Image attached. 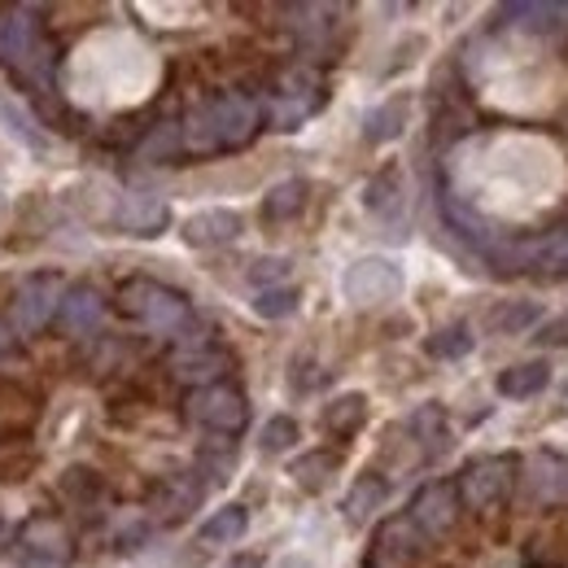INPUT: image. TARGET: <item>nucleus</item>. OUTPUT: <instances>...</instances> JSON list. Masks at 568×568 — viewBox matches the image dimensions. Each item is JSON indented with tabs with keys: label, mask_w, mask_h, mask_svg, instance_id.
Instances as JSON below:
<instances>
[{
	"label": "nucleus",
	"mask_w": 568,
	"mask_h": 568,
	"mask_svg": "<svg viewBox=\"0 0 568 568\" xmlns=\"http://www.w3.org/2000/svg\"><path fill=\"white\" fill-rule=\"evenodd\" d=\"M119 306L128 311V315H136L149 333H158V337H180V333H189L197 320H193V302L184 297V293H175V288H166V284L158 281H128L119 288Z\"/></svg>",
	"instance_id": "f257e3e1"
},
{
	"label": "nucleus",
	"mask_w": 568,
	"mask_h": 568,
	"mask_svg": "<svg viewBox=\"0 0 568 568\" xmlns=\"http://www.w3.org/2000/svg\"><path fill=\"white\" fill-rule=\"evenodd\" d=\"M516 477H520V464L511 455H486L477 464H468L455 481L464 511H490L503 498L516 490Z\"/></svg>",
	"instance_id": "f03ea898"
},
{
	"label": "nucleus",
	"mask_w": 568,
	"mask_h": 568,
	"mask_svg": "<svg viewBox=\"0 0 568 568\" xmlns=\"http://www.w3.org/2000/svg\"><path fill=\"white\" fill-rule=\"evenodd\" d=\"M184 416L193 425L211 428V433H223V437H236L241 428L250 425V403L236 385H206V389H189L184 398Z\"/></svg>",
	"instance_id": "7ed1b4c3"
},
{
	"label": "nucleus",
	"mask_w": 568,
	"mask_h": 568,
	"mask_svg": "<svg viewBox=\"0 0 568 568\" xmlns=\"http://www.w3.org/2000/svg\"><path fill=\"white\" fill-rule=\"evenodd\" d=\"M206 119H211V132L223 149H241V144L254 141L258 123H263V105L250 97V92H219L211 101H202Z\"/></svg>",
	"instance_id": "20e7f679"
},
{
	"label": "nucleus",
	"mask_w": 568,
	"mask_h": 568,
	"mask_svg": "<svg viewBox=\"0 0 568 568\" xmlns=\"http://www.w3.org/2000/svg\"><path fill=\"white\" fill-rule=\"evenodd\" d=\"M62 293H67L62 276H49V272H40V276H27V281L18 284V293H13L9 328H13V333H40L49 320H58Z\"/></svg>",
	"instance_id": "39448f33"
},
{
	"label": "nucleus",
	"mask_w": 568,
	"mask_h": 568,
	"mask_svg": "<svg viewBox=\"0 0 568 568\" xmlns=\"http://www.w3.org/2000/svg\"><path fill=\"white\" fill-rule=\"evenodd\" d=\"M428 547H433V542L412 525L407 511H403V516H389V520L376 529V542H372V560H367V568H412Z\"/></svg>",
	"instance_id": "423d86ee"
},
{
	"label": "nucleus",
	"mask_w": 568,
	"mask_h": 568,
	"mask_svg": "<svg viewBox=\"0 0 568 568\" xmlns=\"http://www.w3.org/2000/svg\"><path fill=\"white\" fill-rule=\"evenodd\" d=\"M407 516H412V525L425 534L428 542L446 538V534L459 525V516H464V503H459L455 481H428L425 490L412 498Z\"/></svg>",
	"instance_id": "0eeeda50"
},
{
	"label": "nucleus",
	"mask_w": 568,
	"mask_h": 568,
	"mask_svg": "<svg viewBox=\"0 0 568 568\" xmlns=\"http://www.w3.org/2000/svg\"><path fill=\"white\" fill-rule=\"evenodd\" d=\"M398 288H403V272L389 258H358L355 267H346V276H342V293L355 306L389 302V297H398Z\"/></svg>",
	"instance_id": "6e6552de"
},
{
	"label": "nucleus",
	"mask_w": 568,
	"mask_h": 568,
	"mask_svg": "<svg viewBox=\"0 0 568 568\" xmlns=\"http://www.w3.org/2000/svg\"><path fill=\"white\" fill-rule=\"evenodd\" d=\"M44 9L40 4H4L0 9V67H18V62H27V53L44 40V31H40V18Z\"/></svg>",
	"instance_id": "1a4fd4ad"
},
{
	"label": "nucleus",
	"mask_w": 568,
	"mask_h": 568,
	"mask_svg": "<svg viewBox=\"0 0 568 568\" xmlns=\"http://www.w3.org/2000/svg\"><path fill=\"white\" fill-rule=\"evenodd\" d=\"M516 481H520V490L534 498L538 507H560V503H568V459L538 450V455H529L520 464Z\"/></svg>",
	"instance_id": "9d476101"
},
{
	"label": "nucleus",
	"mask_w": 568,
	"mask_h": 568,
	"mask_svg": "<svg viewBox=\"0 0 568 568\" xmlns=\"http://www.w3.org/2000/svg\"><path fill=\"white\" fill-rule=\"evenodd\" d=\"M202 498H206V477L193 468V473L166 477V481L149 495V511H153V520H162V525H180L189 511L202 507Z\"/></svg>",
	"instance_id": "9b49d317"
},
{
	"label": "nucleus",
	"mask_w": 568,
	"mask_h": 568,
	"mask_svg": "<svg viewBox=\"0 0 568 568\" xmlns=\"http://www.w3.org/2000/svg\"><path fill=\"white\" fill-rule=\"evenodd\" d=\"M105 320V297L92 288V284H71L62 293V306H58V328L71 333V337H88L97 333Z\"/></svg>",
	"instance_id": "f8f14e48"
},
{
	"label": "nucleus",
	"mask_w": 568,
	"mask_h": 568,
	"mask_svg": "<svg viewBox=\"0 0 568 568\" xmlns=\"http://www.w3.org/2000/svg\"><path fill=\"white\" fill-rule=\"evenodd\" d=\"M166 223H171L166 202H162V197H144V193L123 197L119 211H114V227L128 232V236H158Z\"/></svg>",
	"instance_id": "ddd939ff"
},
{
	"label": "nucleus",
	"mask_w": 568,
	"mask_h": 568,
	"mask_svg": "<svg viewBox=\"0 0 568 568\" xmlns=\"http://www.w3.org/2000/svg\"><path fill=\"white\" fill-rule=\"evenodd\" d=\"M236 236H241V214L236 211L214 206V211H202V214H193V219H184V241H189L193 250H214V245H227V241H236Z\"/></svg>",
	"instance_id": "4468645a"
},
{
	"label": "nucleus",
	"mask_w": 568,
	"mask_h": 568,
	"mask_svg": "<svg viewBox=\"0 0 568 568\" xmlns=\"http://www.w3.org/2000/svg\"><path fill=\"white\" fill-rule=\"evenodd\" d=\"M263 123L272 132H293L297 123H306L320 110V97H293V92H267L263 101Z\"/></svg>",
	"instance_id": "2eb2a0df"
},
{
	"label": "nucleus",
	"mask_w": 568,
	"mask_h": 568,
	"mask_svg": "<svg viewBox=\"0 0 568 568\" xmlns=\"http://www.w3.org/2000/svg\"><path fill=\"white\" fill-rule=\"evenodd\" d=\"M385 498H389V481H385L381 473H363L355 486H351V495H346V503H342V511H346L351 525H363V520H372V516L385 507Z\"/></svg>",
	"instance_id": "dca6fc26"
},
{
	"label": "nucleus",
	"mask_w": 568,
	"mask_h": 568,
	"mask_svg": "<svg viewBox=\"0 0 568 568\" xmlns=\"http://www.w3.org/2000/svg\"><path fill=\"white\" fill-rule=\"evenodd\" d=\"M547 381H551V367H547L542 358H534V363H516V367L498 372V394L525 403V398H538V394L547 389Z\"/></svg>",
	"instance_id": "f3484780"
},
{
	"label": "nucleus",
	"mask_w": 568,
	"mask_h": 568,
	"mask_svg": "<svg viewBox=\"0 0 568 568\" xmlns=\"http://www.w3.org/2000/svg\"><path fill=\"white\" fill-rule=\"evenodd\" d=\"M407 119H412V101H407V97H389L385 105H376V110L363 119V141L367 144L394 141V136H403Z\"/></svg>",
	"instance_id": "a211bd4d"
},
{
	"label": "nucleus",
	"mask_w": 568,
	"mask_h": 568,
	"mask_svg": "<svg viewBox=\"0 0 568 568\" xmlns=\"http://www.w3.org/2000/svg\"><path fill=\"white\" fill-rule=\"evenodd\" d=\"M407 433H412V442H420L425 459L442 455V450L450 446V425H446V412H442L437 403H425L420 412H412V420H407Z\"/></svg>",
	"instance_id": "6ab92c4d"
},
{
	"label": "nucleus",
	"mask_w": 568,
	"mask_h": 568,
	"mask_svg": "<svg viewBox=\"0 0 568 568\" xmlns=\"http://www.w3.org/2000/svg\"><path fill=\"white\" fill-rule=\"evenodd\" d=\"M363 206L372 214H381V219H394V214L403 211V171L385 166L381 175H372L367 189H363Z\"/></svg>",
	"instance_id": "aec40b11"
},
{
	"label": "nucleus",
	"mask_w": 568,
	"mask_h": 568,
	"mask_svg": "<svg viewBox=\"0 0 568 568\" xmlns=\"http://www.w3.org/2000/svg\"><path fill=\"white\" fill-rule=\"evenodd\" d=\"M141 346H132L128 337H119V333H101V337H88V346H83V363L92 367V372H119L128 358H136Z\"/></svg>",
	"instance_id": "412c9836"
},
{
	"label": "nucleus",
	"mask_w": 568,
	"mask_h": 568,
	"mask_svg": "<svg viewBox=\"0 0 568 568\" xmlns=\"http://www.w3.org/2000/svg\"><path fill=\"white\" fill-rule=\"evenodd\" d=\"M367 420V398L363 394H342V398H333L328 407H324V416H320V425L324 433H333V437H355L358 428Z\"/></svg>",
	"instance_id": "4be33fe9"
},
{
	"label": "nucleus",
	"mask_w": 568,
	"mask_h": 568,
	"mask_svg": "<svg viewBox=\"0 0 568 568\" xmlns=\"http://www.w3.org/2000/svg\"><path fill=\"white\" fill-rule=\"evenodd\" d=\"M342 468V455H333V450H311V455H302V459H293V468H288V477L306 490V495H320L324 486H328V477Z\"/></svg>",
	"instance_id": "5701e85b"
},
{
	"label": "nucleus",
	"mask_w": 568,
	"mask_h": 568,
	"mask_svg": "<svg viewBox=\"0 0 568 568\" xmlns=\"http://www.w3.org/2000/svg\"><path fill=\"white\" fill-rule=\"evenodd\" d=\"M306 197H311V184L306 180H284L276 184L267 197H263V219L267 223H288L306 211Z\"/></svg>",
	"instance_id": "b1692460"
},
{
	"label": "nucleus",
	"mask_w": 568,
	"mask_h": 568,
	"mask_svg": "<svg viewBox=\"0 0 568 568\" xmlns=\"http://www.w3.org/2000/svg\"><path fill=\"white\" fill-rule=\"evenodd\" d=\"M184 153V132L180 123H158L144 132V141L136 144V158L141 162H175Z\"/></svg>",
	"instance_id": "393cba45"
},
{
	"label": "nucleus",
	"mask_w": 568,
	"mask_h": 568,
	"mask_svg": "<svg viewBox=\"0 0 568 568\" xmlns=\"http://www.w3.org/2000/svg\"><path fill=\"white\" fill-rule=\"evenodd\" d=\"M538 315H542L538 302H503V306H495V315H490L486 328L495 337H520V333H529L538 324Z\"/></svg>",
	"instance_id": "a878e982"
},
{
	"label": "nucleus",
	"mask_w": 568,
	"mask_h": 568,
	"mask_svg": "<svg viewBox=\"0 0 568 568\" xmlns=\"http://www.w3.org/2000/svg\"><path fill=\"white\" fill-rule=\"evenodd\" d=\"M245 529H250V511H245L241 503H232V507L214 511L211 520L202 525V542H211V547H227V542H241V538H245Z\"/></svg>",
	"instance_id": "bb28decb"
},
{
	"label": "nucleus",
	"mask_w": 568,
	"mask_h": 568,
	"mask_svg": "<svg viewBox=\"0 0 568 568\" xmlns=\"http://www.w3.org/2000/svg\"><path fill=\"white\" fill-rule=\"evenodd\" d=\"M503 18H511L520 31H551L568 18V4H507Z\"/></svg>",
	"instance_id": "cd10ccee"
},
{
	"label": "nucleus",
	"mask_w": 568,
	"mask_h": 568,
	"mask_svg": "<svg viewBox=\"0 0 568 568\" xmlns=\"http://www.w3.org/2000/svg\"><path fill=\"white\" fill-rule=\"evenodd\" d=\"M62 495L71 498L74 511H97V507L105 503V486H101V477H92V473H71V477L62 481Z\"/></svg>",
	"instance_id": "c85d7f7f"
},
{
	"label": "nucleus",
	"mask_w": 568,
	"mask_h": 568,
	"mask_svg": "<svg viewBox=\"0 0 568 568\" xmlns=\"http://www.w3.org/2000/svg\"><path fill=\"white\" fill-rule=\"evenodd\" d=\"M425 351L433 358H464L473 351V328L468 324H450V328H437L425 342Z\"/></svg>",
	"instance_id": "c756f323"
},
{
	"label": "nucleus",
	"mask_w": 568,
	"mask_h": 568,
	"mask_svg": "<svg viewBox=\"0 0 568 568\" xmlns=\"http://www.w3.org/2000/svg\"><path fill=\"white\" fill-rule=\"evenodd\" d=\"M293 442H297V420H293V416H272V420L263 425V433H258V446H263L267 455H281Z\"/></svg>",
	"instance_id": "7c9ffc66"
},
{
	"label": "nucleus",
	"mask_w": 568,
	"mask_h": 568,
	"mask_svg": "<svg viewBox=\"0 0 568 568\" xmlns=\"http://www.w3.org/2000/svg\"><path fill=\"white\" fill-rule=\"evenodd\" d=\"M254 311H258L263 320H284V315H293V311H297V288H288V284L263 288L258 302H254Z\"/></svg>",
	"instance_id": "2f4dec72"
},
{
	"label": "nucleus",
	"mask_w": 568,
	"mask_h": 568,
	"mask_svg": "<svg viewBox=\"0 0 568 568\" xmlns=\"http://www.w3.org/2000/svg\"><path fill=\"white\" fill-rule=\"evenodd\" d=\"M232 468H236V446H232V442H227V446H206V450L197 455V473H202L206 481H223Z\"/></svg>",
	"instance_id": "473e14b6"
},
{
	"label": "nucleus",
	"mask_w": 568,
	"mask_h": 568,
	"mask_svg": "<svg viewBox=\"0 0 568 568\" xmlns=\"http://www.w3.org/2000/svg\"><path fill=\"white\" fill-rule=\"evenodd\" d=\"M468 132V114L464 110H442L437 123H433V149H450Z\"/></svg>",
	"instance_id": "72a5a7b5"
},
{
	"label": "nucleus",
	"mask_w": 568,
	"mask_h": 568,
	"mask_svg": "<svg viewBox=\"0 0 568 568\" xmlns=\"http://www.w3.org/2000/svg\"><path fill=\"white\" fill-rule=\"evenodd\" d=\"M284 276H288V258H258V263L250 267V281L258 284V293H263V288H281Z\"/></svg>",
	"instance_id": "f704fd0d"
},
{
	"label": "nucleus",
	"mask_w": 568,
	"mask_h": 568,
	"mask_svg": "<svg viewBox=\"0 0 568 568\" xmlns=\"http://www.w3.org/2000/svg\"><path fill=\"white\" fill-rule=\"evenodd\" d=\"M542 351H565L568 346V315H556V320H547L542 328H538V337H534Z\"/></svg>",
	"instance_id": "c9c22d12"
},
{
	"label": "nucleus",
	"mask_w": 568,
	"mask_h": 568,
	"mask_svg": "<svg viewBox=\"0 0 568 568\" xmlns=\"http://www.w3.org/2000/svg\"><path fill=\"white\" fill-rule=\"evenodd\" d=\"M0 114H4V123H9V132H18L27 144H40V136H36V128H27V114L18 110V105H9V101H0Z\"/></svg>",
	"instance_id": "e433bc0d"
},
{
	"label": "nucleus",
	"mask_w": 568,
	"mask_h": 568,
	"mask_svg": "<svg viewBox=\"0 0 568 568\" xmlns=\"http://www.w3.org/2000/svg\"><path fill=\"white\" fill-rule=\"evenodd\" d=\"M149 529H153L149 520H141V525H132V529H123V534L114 538V547H119V551H136V547H141L144 538H149Z\"/></svg>",
	"instance_id": "4c0bfd02"
},
{
	"label": "nucleus",
	"mask_w": 568,
	"mask_h": 568,
	"mask_svg": "<svg viewBox=\"0 0 568 568\" xmlns=\"http://www.w3.org/2000/svg\"><path fill=\"white\" fill-rule=\"evenodd\" d=\"M13 337H18V333H13V328H9V320L0 315V358H9V351H13Z\"/></svg>",
	"instance_id": "58836bf2"
},
{
	"label": "nucleus",
	"mask_w": 568,
	"mask_h": 568,
	"mask_svg": "<svg viewBox=\"0 0 568 568\" xmlns=\"http://www.w3.org/2000/svg\"><path fill=\"white\" fill-rule=\"evenodd\" d=\"M227 568H263V560H258V556H250V551H245V556H236V560H232V565Z\"/></svg>",
	"instance_id": "ea45409f"
},
{
	"label": "nucleus",
	"mask_w": 568,
	"mask_h": 568,
	"mask_svg": "<svg viewBox=\"0 0 568 568\" xmlns=\"http://www.w3.org/2000/svg\"><path fill=\"white\" fill-rule=\"evenodd\" d=\"M284 568H311V560H284Z\"/></svg>",
	"instance_id": "a19ab883"
},
{
	"label": "nucleus",
	"mask_w": 568,
	"mask_h": 568,
	"mask_svg": "<svg viewBox=\"0 0 568 568\" xmlns=\"http://www.w3.org/2000/svg\"><path fill=\"white\" fill-rule=\"evenodd\" d=\"M0 534H4V525H0Z\"/></svg>",
	"instance_id": "79ce46f5"
}]
</instances>
